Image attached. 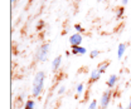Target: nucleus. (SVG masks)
Returning <instances> with one entry per match:
<instances>
[{"instance_id":"f257e3e1","label":"nucleus","mask_w":131,"mask_h":109,"mask_svg":"<svg viewBox=\"0 0 131 109\" xmlns=\"http://www.w3.org/2000/svg\"><path fill=\"white\" fill-rule=\"evenodd\" d=\"M44 80H46V73L43 70H39L38 73H35L34 79H33V89L32 94L34 98H39L43 90H44Z\"/></svg>"},{"instance_id":"f03ea898","label":"nucleus","mask_w":131,"mask_h":109,"mask_svg":"<svg viewBox=\"0 0 131 109\" xmlns=\"http://www.w3.org/2000/svg\"><path fill=\"white\" fill-rule=\"evenodd\" d=\"M49 44L48 43H46V44H43V45H40L39 49L37 50V53H35V59L38 60V62L43 63L46 62L47 59H48V55H49V51H50V49H49Z\"/></svg>"},{"instance_id":"7ed1b4c3","label":"nucleus","mask_w":131,"mask_h":109,"mask_svg":"<svg viewBox=\"0 0 131 109\" xmlns=\"http://www.w3.org/2000/svg\"><path fill=\"white\" fill-rule=\"evenodd\" d=\"M111 98H112V90L111 89L106 90L105 93L102 94V97L100 99V107H101V109H106L108 107V104L111 102Z\"/></svg>"},{"instance_id":"20e7f679","label":"nucleus","mask_w":131,"mask_h":109,"mask_svg":"<svg viewBox=\"0 0 131 109\" xmlns=\"http://www.w3.org/2000/svg\"><path fill=\"white\" fill-rule=\"evenodd\" d=\"M83 43V36L80 33H74L69 36V44L71 47H80Z\"/></svg>"},{"instance_id":"39448f33","label":"nucleus","mask_w":131,"mask_h":109,"mask_svg":"<svg viewBox=\"0 0 131 109\" xmlns=\"http://www.w3.org/2000/svg\"><path fill=\"white\" fill-rule=\"evenodd\" d=\"M71 53H72L73 55H84V54L87 53V49L83 48L82 45H80V47H72Z\"/></svg>"},{"instance_id":"423d86ee","label":"nucleus","mask_w":131,"mask_h":109,"mask_svg":"<svg viewBox=\"0 0 131 109\" xmlns=\"http://www.w3.org/2000/svg\"><path fill=\"white\" fill-rule=\"evenodd\" d=\"M101 75H102V73L98 70V68L93 69V70L91 72V75H90V83H95V81H97L98 79L101 78Z\"/></svg>"},{"instance_id":"0eeeda50","label":"nucleus","mask_w":131,"mask_h":109,"mask_svg":"<svg viewBox=\"0 0 131 109\" xmlns=\"http://www.w3.org/2000/svg\"><path fill=\"white\" fill-rule=\"evenodd\" d=\"M117 81H118V77L116 75V74H112V75H110V78L107 79V87L110 88V89H112L116 87V84H117Z\"/></svg>"},{"instance_id":"6e6552de","label":"nucleus","mask_w":131,"mask_h":109,"mask_svg":"<svg viewBox=\"0 0 131 109\" xmlns=\"http://www.w3.org/2000/svg\"><path fill=\"white\" fill-rule=\"evenodd\" d=\"M61 64H62V57L58 55V57H56V58L53 59V62H52V70H53V72L58 70L59 66H61Z\"/></svg>"},{"instance_id":"1a4fd4ad","label":"nucleus","mask_w":131,"mask_h":109,"mask_svg":"<svg viewBox=\"0 0 131 109\" xmlns=\"http://www.w3.org/2000/svg\"><path fill=\"white\" fill-rule=\"evenodd\" d=\"M125 53H126V44L125 43H121L118 45V48H117V58L118 59H122L124 55H125Z\"/></svg>"},{"instance_id":"9d476101","label":"nucleus","mask_w":131,"mask_h":109,"mask_svg":"<svg viewBox=\"0 0 131 109\" xmlns=\"http://www.w3.org/2000/svg\"><path fill=\"white\" fill-rule=\"evenodd\" d=\"M24 109H35V102L33 99H28L25 102V107Z\"/></svg>"},{"instance_id":"9b49d317","label":"nucleus","mask_w":131,"mask_h":109,"mask_svg":"<svg viewBox=\"0 0 131 109\" xmlns=\"http://www.w3.org/2000/svg\"><path fill=\"white\" fill-rule=\"evenodd\" d=\"M124 14H125V8L124 6H120V8L116 9V18L117 19H121L124 16Z\"/></svg>"},{"instance_id":"f8f14e48","label":"nucleus","mask_w":131,"mask_h":109,"mask_svg":"<svg viewBox=\"0 0 131 109\" xmlns=\"http://www.w3.org/2000/svg\"><path fill=\"white\" fill-rule=\"evenodd\" d=\"M97 68H98V70H100V72H101V73L103 74V73L106 72V69L108 68V63H107V62H103V63H101V64L98 65Z\"/></svg>"},{"instance_id":"ddd939ff","label":"nucleus","mask_w":131,"mask_h":109,"mask_svg":"<svg viewBox=\"0 0 131 109\" xmlns=\"http://www.w3.org/2000/svg\"><path fill=\"white\" fill-rule=\"evenodd\" d=\"M83 90H84V84H83V83H80V84L77 85V88H76L77 95H81V94L83 93Z\"/></svg>"},{"instance_id":"4468645a","label":"nucleus","mask_w":131,"mask_h":109,"mask_svg":"<svg viewBox=\"0 0 131 109\" xmlns=\"http://www.w3.org/2000/svg\"><path fill=\"white\" fill-rule=\"evenodd\" d=\"M74 29H76V33H80V34L86 31V29H83V26H82L81 24H76V25H74Z\"/></svg>"},{"instance_id":"2eb2a0df","label":"nucleus","mask_w":131,"mask_h":109,"mask_svg":"<svg viewBox=\"0 0 131 109\" xmlns=\"http://www.w3.org/2000/svg\"><path fill=\"white\" fill-rule=\"evenodd\" d=\"M98 54H100V51H98L97 49H93V50H91V51H90V57H91V59H95V58H97Z\"/></svg>"},{"instance_id":"dca6fc26","label":"nucleus","mask_w":131,"mask_h":109,"mask_svg":"<svg viewBox=\"0 0 131 109\" xmlns=\"http://www.w3.org/2000/svg\"><path fill=\"white\" fill-rule=\"evenodd\" d=\"M97 105H98V102L97 100H92L88 105V109H97Z\"/></svg>"},{"instance_id":"f3484780","label":"nucleus","mask_w":131,"mask_h":109,"mask_svg":"<svg viewBox=\"0 0 131 109\" xmlns=\"http://www.w3.org/2000/svg\"><path fill=\"white\" fill-rule=\"evenodd\" d=\"M64 92H66V87H64V85H62V87L58 89V94H59V95H63V94H64Z\"/></svg>"},{"instance_id":"a211bd4d","label":"nucleus","mask_w":131,"mask_h":109,"mask_svg":"<svg viewBox=\"0 0 131 109\" xmlns=\"http://www.w3.org/2000/svg\"><path fill=\"white\" fill-rule=\"evenodd\" d=\"M43 25H44V21H39V23H38V25H37V28H38V30H40Z\"/></svg>"},{"instance_id":"6ab92c4d","label":"nucleus","mask_w":131,"mask_h":109,"mask_svg":"<svg viewBox=\"0 0 131 109\" xmlns=\"http://www.w3.org/2000/svg\"><path fill=\"white\" fill-rule=\"evenodd\" d=\"M129 1H130V0H122V6L127 5V4H129Z\"/></svg>"},{"instance_id":"aec40b11","label":"nucleus","mask_w":131,"mask_h":109,"mask_svg":"<svg viewBox=\"0 0 131 109\" xmlns=\"http://www.w3.org/2000/svg\"><path fill=\"white\" fill-rule=\"evenodd\" d=\"M127 109H131V100L129 102V105H127Z\"/></svg>"},{"instance_id":"412c9836","label":"nucleus","mask_w":131,"mask_h":109,"mask_svg":"<svg viewBox=\"0 0 131 109\" xmlns=\"http://www.w3.org/2000/svg\"><path fill=\"white\" fill-rule=\"evenodd\" d=\"M10 1H12V4H15L16 1H19V0H10Z\"/></svg>"},{"instance_id":"4be33fe9","label":"nucleus","mask_w":131,"mask_h":109,"mask_svg":"<svg viewBox=\"0 0 131 109\" xmlns=\"http://www.w3.org/2000/svg\"><path fill=\"white\" fill-rule=\"evenodd\" d=\"M118 109H127V108H124L122 105H118Z\"/></svg>"},{"instance_id":"5701e85b","label":"nucleus","mask_w":131,"mask_h":109,"mask_svg":"<svg viewBox=\"0 0 131 109\" xmlns=\"http://www.w3.org/2000/svg\"><path fill=\"white\" fill-rule=\"evenodd\" d=\"M97 1H98V3H101V1H102V0H97Z\"/></svg>"},{"instance_id":"b1692460","label":"nucleus","mask_w":131,"mask_h":109,"mask_svg":"<svg viewBox=\"0 0 131 109\" xmlns=\"http://www.w3.org/2000/svg\"><path fill=\"white\" fill-rule=\"evenodd\" d=\"M130 100H131V99H130Z\"/></svg>"}]
</instances>
